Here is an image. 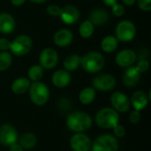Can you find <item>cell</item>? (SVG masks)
Here are the masks:
<instances>
[{
    "label": "cell",
    "mask_w": 151,
    "mask_h": 151,
    "mask_svg": "<svg viewBox=\"0 0 151 151\" xmlns=\"http://www.w3.org/2000/svg\"><path fill=\"white\" fill-rule=\"evenodd\" d=\"M72 77L68 71L65 69H59L56 71L51 77L52 84L58 88H63L67 87L71 82Z\"/></svg>",
    "instance_id": "cell-16"
},
{
    "label": "cell",
    "mask_w": 151,
    "mask_h": 151,
    "mask_svg": "<svg viewBox=\"0 0 151 151\" xmlns=\"http://www.w3.org/2000/svg\"><path fill=\"white\" fill-rule=\"evenodd\" d=\"M105 59L102 53L90 51L81 58V65L83 70L89 73H99L104 66Z\"/></svg>",
    "instance_id": "cell-2"
},
{
    "label": "cell",
    "mask_w": 151,
    "mask_h": 151,
    "mask_svg": "<svg viewBox=\"0 0 151 151\" xmlns=\"http://www.w3.org/2000/svg\"><path fill=\"white\" fill-rule=\"evenodd\" d=\"M92 124L91 116L84 111H73L66 118L67 127L74 133H84L90 129Z\"/></svg>",
    "instance_id": "cell-1"
},
{
    "label": "cell",
    "mask_w": 151,
    "mask_h": 151,
    "mask_svg": "<svg viewBox=\"0 0 151 151\" xmlns=\"http://www.w3.org/2000/svg\"><path fill=\"white\" fill-rule=\"evenodd\" d=\"M141 120V112L138 111H133L130 112L129 114V121L134 124V125H136L140 122Z\"/></svg>",
    "instance_id": "cell-33"
},
{
    "label": "cell",
    "mask_w": 151,
    "mask_h": 151,
    "mask_svg": "<svg viewBox=\"0 0 151 151\" xmlns=\"http://www.w3.org/2000/svg\"><path fill=\"white\" fill-rule=\"evenodd\" d=\"M32 46L33 41L30 36L27 35H19L15 37L12 42H11L10 50L13 55L22 57L31 50Z\"/></svg>",
    "instance_id": "cell-7"
},
{
    "label": "cell",
    "mask_w": 151,
    "mask_h": 151,
    "mask_svg": "<svg viewBox=\"0 0 151 151\" xmlns=\"http://www.w3.org/2000/svg\"><path fill=\"white\" fill-rule=\"evenodd\" d=\"M95 31V26L93 25V23L89 20H84L79 27V34L81 35V37L88 39L90 38Z\"/></svg>",
    "instance_id": "cell-26"
},
{
    "label": "cell",
    "mask_w": 151,
    "mask_h": 151,
    "mask_svg": "<svg viewBox=\"0 0 151 151\" xmlns=\"http://www.w3.org/2000/svg\"><path fill=\"white\" fill-rule=\"evenodd\" d=\"M81 58L78 54H71L67 56L63 63L65 70L68 72H73L81 65Z\"/></svg>",
    "instance_id": "cell-24"
},
{
    "label": "cell",
    "mask_w": 151,
    "mask_h": 151,
    "mask_svg": "<svg viewBox=\"0 0 151 151\" xmlns=\"http://www.w3.org/2000/svg\"><path fill=\"white\" fill-rule=\"evenodd\" d=\"M47 13L52 17H59L61 12V7L58 4H50L47 7Z\"/></svg>",
    "instance_id": "cell-29"
},
{
    "label": "cell",
    "mask_w": 151,
    "mask_h": 151,
    "mask_svg": "<svg viewBox=\"0 0 151 151\" xmlns=\"http://www.w3.org/2000/svg\"><path fill=\"white\" fill-rule=\"evenodd\" d=\"M12 62V54L9 51L0 52V72H4L10 68Z\"/></svg>",
    "instance_id": "cell-28"
},
{
    "label": "cell",
    "mask_w": 151,
    "mask_h": 151,
    "mask_svg": "<svg viewBox=\"0 0 151 151\" xmlns=\"http://www.w3.org/2000/svg\"><path fill=\"white\" fill-rule=\"evenodd\" d=\"M112 130H113L114 136L117 138H123L126 135V128L122 125L118 124L112 128Z\"/></svg>",
    "instance_id": "cell-32"
},
{
    "label": "cell",
    "mask_w": 151,
    "mask_h": 151,
    "mask_svg": "<svg viewBox=\"0 0 151 151\" xmlns=\"http://www.w3.org/2000/svg\"><path fill=\"white\" fill-rule=\"evenodd\" d=\"M30 85H31V81H29L28 78L19 77V78L13 81V82L12 83L11 88L14 94L23 95L28 91Z\"/></svg>",
    "instance_id": "cell-21"
},
{
    "label": "cell",
    "mask_w": 151,
    "mask_h": 151,
    "mask_svg": "<svg viewBox=\"0 0 151 151\" xmlns=\"http://www.w3.org/2000/svg\"><path fill=\"white\" fill-rule=\"evenodd\" d=\"M118 139L110 134H104L98 136L91 145V151H118Z\"/></svg>",
    "instance_id": "cell-5"
},
{
    "label": "cell",
    "mask_w": 151,
    "mask_h": 151,
    "mask_svg": "<svg viewBox=\"0 0 151 151\" xmlns=\"http://www.w3.org/2000/svg\"><path fill=\"white\" fill-rule=\"evenodd\" d=\"M116 84L117 81L115 77L111 74L107 73L97 75L92 80V87L96 90L102 92L111 91L116 87Z\"/></svg>",
    "instance_id": "cell-8"
},
{
    "label": "cell",
    "mask_w": 151,
    "mask_h": 151,
    "mask_svg": "<svg viewBox=\"0 0 151 151\" xmlns=\"http://www.w3.org/2000/svg\"><path fill=\"white\" fill-rule=\"evenodd\" d=\"M137 59L136 53L130 49H125L118 52L115 58L116 64L123 68H127L132 66Z\"/></svg>",
    "instance_id": "cell-13"
},
{
    "label": "cell",
    "mask_w": 151,
    "mask_h": 151,
    "mask_svg": "<svg viewBox=\"0 0 151 151\" xmlns=\"http://www.w3.org/2000/svg\"><path fill=\"white\" fill-rule=\"evenodd\" d=\"M16 27V22L12 15L8 12L0 13V33L4 35L12 34Z\"/></svg>",
    "instance_id": "cell-18"
},
{
    "label": "cell",
    "mask_w": 151,
    "mask_h": 151,
    "mask_svg": "<svg viewBox=\"0 0 151 151\" xmlns=\"http://www.w3.org/2000/svg\"><path fill=\"white\" fill-rule=\"evenodd\" d=\"M91 140L84 133H75L70 139V147L73 151H89Z\"/></svg>",
    "instance_id": "cell-11"
},
{
    "label": "cell",
    "mask_w": 151,
    "mask_h": 151,
    "mask_svg": "<svg viewBox=\"0 0 151 151\" xmlns=\"http://www.w3.org/2000/svg\"><path fill=\"white\" fill-rule=\"evenodd\" d=\"M58 62V54L52 48H45L42 50L39 57L40 65L46 70L53 69Z\"/></svg>",
    "instance_id": "cell-9"
},
{
    "label": "cell",
    "mask_w": 151,
    "mask_h": 151,
    "mask_svg": "<svg viewBox=\"0 0 151 151\" xmlns=\"http://www.w3.org/2000/svg\"><path fill=\"white\" fill-rule=\"evenodd\" d=\"M59 17L65 24L73 25L80 19V12L74 5H65L64 7H61Z\"/></svg>",
    "instance_id": "cell-14"
},
{
    "label": "cell",
    "mask_w": 151,
    "mask_h": 151,
    "mask_svg": "<svg viewBox=\"0 0 151 151\" xmlns=\"http://www.w3.org/2000/svg\"><path fill=\"white\" fill-rule=\"evenodd\" d=\"M136 35V28L134 24L127 19L121 20L118 23L115 28V37L119 42H128L134 40Z\"/></svg>",
    "instance_id": "cell-6"
},
{
    "label": "cell",
    "mask_w": 151,
    "mask_h": 151,
    "mask_svg": "<svg viewBox=\"0 0 151 151\" xmlns=\"http://www.w3.org/2000/svg\"><path fill=\"white\" fill-rule=\"evenodd\" d=\"M27 0H11V3L14 6H21L26 3Z\"/></svg>",
    "instance_id": "cell-37"
},
{
    "label": "cell",
    "mask_w": 151,
    "mask_h": 151,
    "mask_svg": "<svg viewBox=\"0 0 151 151\" xmlns=\"http://www.w3.org/2000/svg\"><path fill=\"white\" fill-rule=\"evenodd\" d=\"M11 47V41L7 38L1 37L0 38V50L1 51H8Z\"/></svg>",
    "instance_id": "cell-35"
},
{
    "label": "cell",
    "mask_w": 151,
    "mask_h": 151,
    "mask_svg": "<svg viewBox=\"0 0 151 151\" xmlns=\"http://www.w3.org/2000/svg\"><path fill=\"white\" fill-rule=\"evenodd\" d=\"M141 74L135 66H129L123 74V83L128 88H134L139 83Z\"/></svg>",
    "instance_id": "cell-19"
},
{
    "label": "cell",
    "mask_w": 151,
    "mask_h": 151,
    "mask_svg": "<svg viewBox=\"0 0 151 151\" xmlns=\"http://www.w3.org/2000/svg\"><path fill=\"white\" fill-rule=\"evenodd\" d=\"M96 89L93 87H88L83 88L79 94V100L84 105H88L96 99Z\"/></svg>",
    "instance_id": "cell-23"
},
{
    "label": "cell",
    "mask_w": 151,
    "mask_h": 151,
    "mask_svg": "<svg viewBox=\"0 0 151 151\" xmlns=\"http://www.w3.org/2000/svg\"><path fill=\"white\" fill-rule=\"evenodd\" d=\"M18 141V132L11 124H4L0 127V144L4 147H10Z\"/></svg>",
    "instance_id": "cell-10"
},
{
    "label": "cell",
    "mask_w": 151,
    "mask_h": 151,
    "mask_svg": "<svg viewBox=\"0 0 151 151\" xmlns=\"http://www.w3.org/2000/svg\"><path fill=\"white\" fill-rule=\"evenodd\" d=\"M119 46V41L114 35H106L101 42V48L106 53L114 52Z\"/></svg>",
    "instance_id": "cell-22"
},
{
    "label": "cell",
    "mask_w": 151,
    "mask_h": 151,
    "mask_svg": "<svg viewBox=\"0 0 151 151\" xmlns=\"http://www.w3.org/2000/svg\"><path fill=\"white\" fill-rule=\"evenodd\" d=\"M9 149H10V151H24V149L19 145V143H17V142L11 145Z\"/></svg>",
    "instance_id": "cell-36"
},
{
    "label": "cell",
    "mask_w": 151,
    "mask_h": 151,
    "mask_svg": "<svg viewBox=\"0 0 151 151\" xmlns=\"http://www.w3.org/2000/svg\"><path fill=\"white\" fill-rule=\"evenodd\" d=\"M119 122V112L113 108L104 107L99 110L96 115V125L103 129H112Z\"/></svg>",
    "instance_id": "cell-3"
},
{
    "label": "cell",
    "mask_w": 151,
    "mask_h": 151,
    "mask_svg": "<svg viewBox=\"0 0 151 151\" xmlns=\"http://www.w3.org/2000/svg\"><path fill=\"white\" fill-rule=\"evenodd\" d=\"M109 19V13L104 9L93 10L89 14V20L93 23L94 26H104L108 22Z\"/></svg>",
    "instance_id": "cell-20"
},
{
    "label": "cell",
    "mask_w": 151,
    "mask_h": 151,
    "mask_svg": "<svg viewBox=\"0 0 151 151\" xmlns=\"http://www.w3.org/2000/svg\"><path fill=\"white\" fill-rule=\"evenodd\" d=\"M150 101V99L149 94H147L145 91L142 90H137L134 93H133L130 99V104H132V106L135 111H141L142 110L147 107Z\"/></svg>",
    "instance_id": "cell-15"
},
{
    "label": "cell",
    "mask_w": 151,
    "mask_h": 151,
    "mask_svg": "<svg viewBox=\"0 0 151 151\" xmlns=\"http://www.w3.org/2000/svg\"><path fill=\"white\" fill-rule=\"evenodd\" d=\"M138 7L144 12L151 11V0H138Z\"/></svg>",
    "instance_id": "cell-34"
},
{
    "label": "cell",
    "mask_w": 151,
    "mask_h": 151,
    "mask_svg": "<svg viewBox=\"0 0 151 151\" xmlns=\"http://www.w3.org/2000/svg\"><path fill=\"white\" fill-rule=\"evenodd\" d=\"M135 67L139 71L140 73H146L149 70V68H150V62L147 59H142V60H140L137 63Z\"/></svg>",
    "instance_id": "cell-31"
},
{
    "label": "cell",
    "mask_w": 151,
    "mask_h": 151,
    "mask_svg": "<svg viewBox=\"0 0 151 151\" xmlns=\"http://www.w3.org/2000/svg\"><path fill=\"white\" fill-rule=\"evenodd\" d=\"M37 142V137L33 133H26L21 135L19 138V145L24 150H30L33 149Z\"/></svg>",
    "instance_id": "cell-25"
},
{
    "label": "cell",
    "mask_w": 151,
    "mask_h": 151,
    "mask_svg": "<svg viewBox=\"0 0 151 151\" xmlns=\"http://www.w3.org/2000/svg\"><path fill=\"white\" fill-rule=\"evenodd\" d=\"M73 40V33L66 28H62L58 30L54 36H53V41L54 43L58 46V47H66L72 43Z\"/></svg>",
    "instance_id": "cell-17"
},
{
    "label": "cell",
    "mask_w": 151,
    "mask_h": 151,
    "mask_svg": "<svg viewBox=\"0 0 151 151\" xmlns=\"http://www.w3.org/2000/svg\"><path fill=\"white\" fill-rule=\"evenodd\" d=\"M28 91L31 102L37 106H42L49 101L50 89L48 86L42 81H35L31 83Z\"/></svg>",
    "instance_id": "cell-4"
},
{
    "label": "cell",
    "mask_w": 151,
    "mask_h": 151,
    "mask_svg": "<svg viewBox=\"0 0 151 151\" xmlns=\"http://www.w3.org/2000/svg\"><path fill=\"white\" fill-rule=\"evenodd\" d=\"M111 12L116 17H121L125 13V7L121 4L116 3L111 6Z\"/></svg>",
    "instance_id": "cell-30"
},
{
    "label": "cell",
    "mask_w": 151,
    "mask_h": 151,
    "mask_svg": "<svg viewBox=\"0 0 151 151\" xmlns=\"http://www.w3.org/2000/svg\"><path fill=\"white\" fill-rule=\"evenodd\" d=\"M44 74V69L40 65H32L27 72V76L29 81L35 82V81H40Z\"/></svg>",
    "instance_id": "cell-27"
},
{
    "label": "cell",
    "mask_w": 151,
    "mask_h": 151,
    "mask_svg": "<svg viewBox=\"0 0 151 151\" xmlns=\"http://www.w3.org/2000/svg\"><path fill=\"white\" fill-rule=\"evenodd\" d=\"M111 104L112 105V108L116 111L121 112V113H125V112L128 111L130 109V106H131L129 97L126 94H124L120 91L114 92L111 95Z\"/></svg>",
    "instance_id": "cell-12"
},
{
    "label": "cell",
    "mask_w": 151,
    "mask_h": 151,
    "mask_svg": "<svg viewBox=\"0 0 151 151\" xmlns=\"http://www.w3.org/2000/svg\"><path fill=\"white\" fill-rule=\"evenodd\" d=\"M29 1H31L32 3H35V4H43L47 0H29Z\"/></svg>",
    "instance_id": "cell-40"
},
{
    "label": "cell",
    "mask_w": 151,
    "mask_h": 151,
    "mask_svg": "<svg viewBox=\"0 0 151 151\" xmlns=\"http://www.w3.org/2000/svg\"><path fill=\"white\" fill-rule=\"evenodd\" d=\"M122 2L127 6H132V5H134L135 4L136 0H122Z\"/></svg>",
    "instance_id": "cell-38"
},
{
    "label": "cell",
    "mask_w": 151,
    "mask_h": 151,
    "mask_svg": "<svg viewBox=\"0 0 151 151\" xmlns=\"http://www.w3.org/2000/svg\"><path fill=\"white\" fill-rule=\"evenodd\" d=\"M117 1L118 0H103V2L104 3V4L107 5V6H112L114 4L117 3Z\"/></svg>",
    "instance_id": "cell-39"
}]
</instances>
